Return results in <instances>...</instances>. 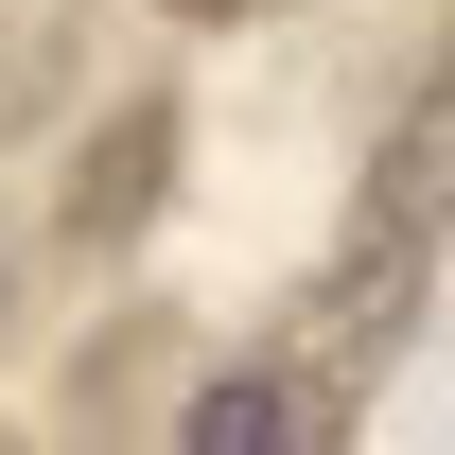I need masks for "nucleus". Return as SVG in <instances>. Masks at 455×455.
<instances>
[{
	"label": "nucleus",
	"mask_w": 455,
	"mask_h": 455,
	"mask_svg": "<svg viewBox=\"0 0 455 455\" xmlns=\"http://www.w3.org/2000/svg\"><path fill=\"white\" fill-rule=\"evenodd\" d=\"M333 420H315V386L298 368H211V386L175 403V455H315Z\"/></svg>",
	"instance_id": "f257e3e1"
}]
</instances>
